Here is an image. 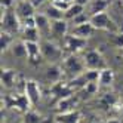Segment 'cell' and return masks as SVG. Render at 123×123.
<instances>
[{
  "mask_svg": "<svg viewBox=\"0 0 123 123\" xmlns=\"http://www.w3.org/2000/svg\"><path fill=\"white\" fill-rule=\"evenodd\" d=\"M85 61L83 58H80L77 54H70L64 61H62V71L70 74L73 79L83 74V70H85Z\"/></svg>",
  "mask_w": 123,
  "mask_h": 123,
  "instance_id": "7a4b0ae2",
  "label": "cell"
},
{
  "mask_svg": "<svg viewBox=\"0 0 123 123\" xmlns=\"http://www.w3.org/2000/svg\"><path fill=\"white\" fill-rule=\"evenodd\" d=\"M25 48H27V58L33 62L42 56V48H40V42H24Z\"/></svg>",
  "mask_w": 123,
  "mask_h": 123,
  "instance_id": "4fadbf2b",
  "label": "cell"
},
{
  "mask_svg": "<svg viewBox=\"0 0 123 123\" xmlns=\"http://www.w3.org/2000/svg\"><path fill=\"white\" fill-rule=\"evenodd\" d=\"M2 12H3L2 13V31L12 34V36L19 33L22 28V24L16 12L11 9H2Z\"/></svg>",
  "mask_w": 123,
  "mask_h": 123,
  "instance_id": "6da1fadb",
  "label": "cell"
},
{
  "mask_svg": "<svg viewBox=\"0 0 123 123\" xmlns=\"http://www.w3.org/2000/svg\"><path fill=\"white\" fill-rule=\"evenodd\" d=\"M24 91H25V96H27V99L30 101V105H36L40 101L42 91H40V86H39L37 82H34V80L25 82Z\"/></svg>",
  "mask_w": 123,
  "mask_h": 123,
  "instance_id": "8992f818",
  "label": "cell"
},
{
  "mask_svg": "<svg viewBox=\"0 0 123 123\" xmlns=\"http://www.w3.org/2000/svg\"><path fill=\"white\" fill-rule=\"evenodd\" d=\"M87 123H99V122H87Z\"/></svg>",
  "mask_w": 123,
  "mask_h": 123,
  "instance_id": "d6a6232c",
  "label": "cell"
},
{
  "mask_svg": "<svg viewBox=\"0 0 123 123\" xmlns=\"http://www.w3.org/2000/svg\"><path fill=\"white\" fill-rule=\"evenodd\" d=\"M68 21L64 19H56V21H52L50 24V36H54L56 39H65V36L68 34Z\"/></svg>",
  "mask_w": 123,
  "mask_h": 123,
  "instance_id": "ba28073f",
  "label": "cell"
},
{
  "mask_svg": "<svg viewBox=\"0 0 123 123\" xmlns=\"http://www.w3.org/2000/svg\"><path fill=\"white\" fill-rule=\"evenodd\" d=\"M15 12L19 16V19L24 21V19L30 18V16L36 15V7L31 5L30 0H19V2L15 5Z\"/></svg>",
  "mask_w": 123,
  "mask_h": 123,
  "instance_id": "52a82bcc",
  "label": "cell"
},
{
  "mask_svg": "<svg viewBox=\"0 0 123 123\" xmlns=\"http://www.w3.org/2000/svg\"><path fill=\"white\" fill-rule=\"evenodd\" d=\"M56 2V0H49V3H55Z\"/></svg>",
  "mask_w": 123,
  "mask_h": 123,
  "instance_id": "1f68e13d",
  "label": "cell"
},
{
  "mask_svg": "<svg viewBox=\"0 0 123 123\" xmlns=\"http://www.w3.org/2000/svg\"><path fill=\"white\" fill-rule=\"evenodd\" d=\"M55 123H80V114L79 111H65L58 113L55 116Z\"/></svg>",
  "mask_w": 123,
  "mask_h": 123,
  "instance_id": "7c38bea8",
  "label": "cell"
},
{
  "mask_svg": "<svg viewBox=\"0 0 123 123\" xmlns=\"http://www.w3.org/2000/svg\"><path fill=\"white\" fill-rule=\"evenodd\" d=\"M83 12H86V6L79 5V3H73L67 9V12H65V19L67 21H73L76 16H79V15L83 13Z\"/></svg>",
  "mask_w": 123,
  "mask_h": 123,
  "instance_id": "d6986e66",
  "label": "cell"
},
{
  "mask_svg": "<svg viewBox=\"0 0 123 123\" xmlns=\"http://www.w3.org/2000/svg\"><path fill=\"white\" fill-rule=\"evenodd\" d=\"M104 123H123V122H120L119 119H107Z\"/></svg>",
  "mask_w": 123,
  "mask_h": 123,
  "instance_id": "f1b7e54d",
  "label": "cell"
},
{
  "mask_svg": "<svg viewBox=\"0 0 123 123\" xmlns=\"http://www.w3.org/2000/svg\"><path fill=\"white\" fill-rule=\"evenodd\" d=\"M36 27L40 31V36H50V24L52 21L43 12H36Z\"/></svg>",
  "mask_w": 123,
  "mask_h": 123,
  "instance_id": "30bf717a",
  "label": "cell"
},
{
  "mask_svg": "<svg viewBox=\"0 0 123 123\" xmlns=\"http://www.w3.org/2000/svg\"><path fill=\"white\" fill-rule=\"evenodd\" d=\"M120 6H122V9H123V0H120Z\"/></svg>",
  "mask_w": 123,
  "mask_h": 123,
  "instance_id": "4dcf8cb0",
  "label": "cell"
},
{
  "mask_svg": "<svg viewBox=\"0 0 123 123\" xmlns=\"http://www.w3.org/2000/svg\"><path fill=\"white\" fill-rule=\"evenodd\" d=\"M95 28H93V25L91 24V21H87V22H83V24H79V25H74L73 30H71V34L73 36H77V37H80V39H85L87 40L92 34H93Z\"/></svg>",
  "mask_w": 123,
  "mask_h": 123,
  "instance_id": "9c48e42d",
  "label": "cell"
},
{
  "mask_svg": "<svg viewBox=\"0 0 123 123\" xmlns=\"http://www.w3.org/2000/svg\"><path fill=\"white\" fill-rule=\"evenodd\" d=\"M43 13H45L50 21H56V19H64L65 18V12H62L54 3H48L45 11H43Z\"/></svg>",
  "mask_w": 123,
  "mask_h": 123,
  "instance_id": "5bb4252c",
  "label": "cell"
},
{
  "mask_svg": "<svg viewBox=\"0 0 123 123\" xmlns=\"http://www.w3.org/2000/svg\"><path fill=\"white\" fill-rule=\"evenodd\" d=\"M30 2L36 9H40V7H43L46 3H49V0H30Z\"/></svg>",
  "mask_w": 123,
  "mask_h": 123,
  "instance_id": "484cf974",
  "label": "cell"
},
{
  "mask_svg": "<svg viewBox=\"0 0 123 123\" xmlns=\"http://www.w3.org/2000/svg\"><path fill=\"white\" fill-rule=\"evenodd\" d=\"M45 74H46V79H48L49 82L56 83L59 79H61V76H62V68H59L55 64H52V65H49L46 68V73Z\"/></svg>",
  "mask_w": 123,
  "mask_h": 123,
  "instance_id": "ffe728a7",
  "label": "cell"
},
{
  "mask_svg": "<svg viewBox=\"0 0 123 123\" xmlns=\"http://www.w3.org/2000/svg\"><path fill=\"white\" fill-rule=\"evenodd\" d=\"M0 3H2V9H11L15 5L13 0H0Z\"/></svg>",
  "mask_w": 123,
  "mask_h": 123,
  "instance_id": "4316f807",
  "label": "cell"
},
{
  "mask_svg": "<svg viewBox=\"0 0 123 123\" xmlns=\"http://www.w3.org/2000/svg\"><path fill=\"white\" fill-rule=\"evenodd\" d=\"M40 116L36 113H28L27 116H25V123H40Z\"/></svg>",
  "mask_w": 123,
  "mask_h": 123,
  "instance_id": "d4e9b609",
  "label": "cell"
},
{
  "mask_svg": "<svg viewBox=\"0 0 123 123\" xmlns=\"http://www.w3.org/2000/svg\"><path fill=\"white\" fill-rule=\"evenodd\" d=\"M12 34H7L5 31H2V37H0V46H2V50H7L9 48H12Z\"/></svg>",
  "mask_w": 123,
  "mask_h": 123,
  "instance_id": "603a6c76",
  "label": "cell"
},
{
  "mask_svg": "<svg viewBox=\"0 0 123 123\" xmlns=\"http://www.w3.org/2000/svg\"><path fill=\"white\" fill-rule=\"evenodd\" d=\"M98 89H99V83H98V82H87V83L83 86V91L87 92L89 95L96 93V92H98Z\"/></svg>",
  "mask_w": 123,
  "mask_h": 123,
  "instance_id": "cb8c5ba5",
  "label": "cell"
},
{
  "mask_svg": "<svg viewBox=\"0 0 123 123\" xmlns=\"http://www.w3.org/2000/svg\"><path fill=\"white\" fill-rule=\"evenodd\" d=\"M15 73L12 71V70H5V71L2 73V82L6 87H9L15 83Z\"/></svg>",
  "mask_w": 123,
  "mask_h": 123,
  "instance_id": "7402d4cb",
  "label": "cell"
},
{
  "mask_svg": "<svg viewBox=\"0 0 123 123\" xmlns=\"http://www.w3.org/2000/svg\"><path fill=\"white\" fill-rule=\"evenodd\" d=\"M83 61H85V67L86 68H92V70L105 68V62L102 59V55L98 50H87L83 55Z\"/></svg>",
  "mask_w": 123,
  "mask_h": 123,
  "instance_id": "5b68a950",
  "label": "cell"
},
{
  "mask_svg": "<svg viewBox=\"0 0 123 123\" xmlns=\"http://www.w3.org/2000/svg\"><path fill=\"white\" fill-rule=\"evenodd\" d=\"M108 6H110V0H91V3L86 7L89 11V15H93L98 12H105Z\"/></svg>",
  "mask_w": 123,
  "mask_h": 123,
  "instance_id": "2e32d148",
  "label": "cell"
},
{
  "mask_svg": "<svg viewBox=\"0 0 123 123\" xmlns=\"http://www.w3.org/2000/svg\"><path fill=\"white\" fill-rule=\"evenodd\" d=\"M91 24L93 25L95 30H116L113 28V19L111 16L108 15V12H98V13H93L91 15Z\"/></svg>",
  "mask_w": 123,
  "mask_h": 123,
  "instance_id": "277c9868",
  "label": "cell"
},
{
  "mask_svg": "<svg viewBox=\"0 0 123 123\" xmlns=\"http://www.w3.org/2000/svg\"><path fill=\"white\" fill-rule=\"evenodd\" d=\"M56 2H58V0H56ZM62 2H65L68 5H73V3H76V0H62Z\"/></svg>",
  "mask_w": 123,
  "mask_h": 123,
  "instance_id": "f546056e",
  "label": "cell"
},
{
  "mask_svg": "<svg viewBox=\"0 0 123 123\" xmlns=\"http://www.w3.org/2000/svg\"><path fill=\"white\" fill-rule=\"evenodd\" d=\"M76 101L71 96H65V98H59V101L56 102V111L58 113H65V111H71L74 110Z\"/></svg>",
  "mask_w": 123,
  "mask_h": 123,
  "instance_id": "ac0fdd59",
  "label": "cell"
},
{
  "mask_svg": "<svg viewBox=\"0 0 123 123\" xmlns=\"http://www.w3.org/2000/svg\"><path fill=\"white\" fill-rule=\"evenodd\" d=\"M114 82V71L111 68H102V70H99V77H98V83H99V86H102V87H107V86H110L111 83Z\"/></svg>",
  "mask_w": 123,
  "mask_h": 123,
  "instance_id": "e0dca14e",
  "label": "cell"
},
{
  "mask_svg": "<svg viewBox=\"0 0 123 123\" xmlns=\"http://www.w3.org/2000/svg\"><path fill=\"white\" fill-rule=\"evenodd\" d=\"M76 3H79V5H83V6H87L91 3V0H76Z\"/></svg>",
  "mask_w": 123,
  "mask_h": 123,
  "instance_id": "83f0119b",
  "label": "cell"
},
{
  "mask_svg": "<svg viewBox=\"0 0 123 123\" xmlns=\"http://www.w3.org/2000/svg\"><path fill=\"white\" fill-rule=\"evenodd\" d=\"M64 45H65V48L71 52V54H76V52L82 50L86 46V40L77 37V36H73V34H70V36H65Z\"/></svg>",
  "mask_w": 123,
  "mask_h": 123,
  "instance_id": "8fae6325",
  "label": "cell"
},
{
  "mask_svg": "<svg viewBox=\"0 0 123 123\" xmlns=\"http://www.w3.org/2000/svg\"><path fill=\"white\" fill-rule=\"evenodd\" d=\"M11 49H12V54L15 58H27V48H25L24 40L13 43Z\"/></svg>",
  "mask_w": 123,
  "mask_h": 123,
  "instance_id": "44dd1931",
  "label": "cell"
},
{
  "mask_svg": "<svg viewBox=\"0 0 123 123\" xmlns=\"http://www.w3.org/2000/svg\"><path fill=\"white\" fill-rule=\"evenodd\" d=\"M21 36L24 42H40V31L37 27H22Z\"/></svg>",
  "mask_w": 123,
  "mask_h": 123,
  "instance_id": "9a60e30c",
  "label": "cell"
},
{
  "mask_svg": "<svg viewBox=\"0 0 123 123\" xmlns=\"http://www.w3.org/2000/svg\"><path fill=\"white\" fill-rule=\"evenodd\" d=\"M40 48H42V58L49 61L50 64H55L62 58V49L49 39L40 42Z\"/></svg>",
  "mask_w": 123,
  "mask_h": 123,
  "instance_id": "3957f363",
  "label": "cell"
}]
</instances>
